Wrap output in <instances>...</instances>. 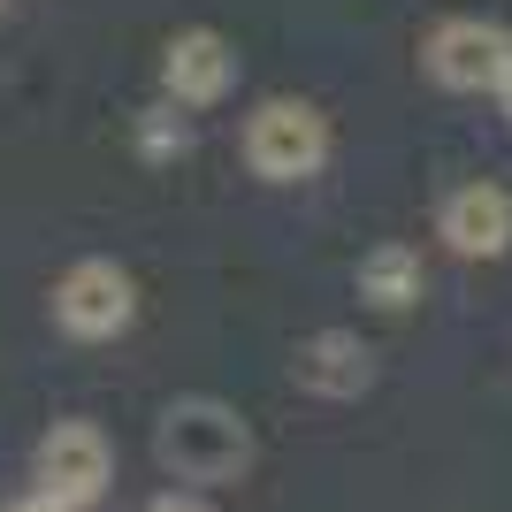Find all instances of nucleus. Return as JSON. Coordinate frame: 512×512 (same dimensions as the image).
<instances>
[{"mask_svg": "<svg viewBox=\"0 0 512 512\" xmlns=\"http://www.w3.org/2000/svg\"><path fill=\"white\" fill-rule=\"evenodd\" d=\"M230 85H237V54H230L222 31L192 23V31L169 39V54H161V92H169L176 107H214Z\"/></svg>", "mask_w": 512, "mask_h": 512, "instance_id": "nucleus-6", "label": "nucleus"}, {"mask_svg": "<svg viewBox=\"0 0 512 512\" xmlns=\"http://www.w3.org/2000/svg\"><path fill=\"white\" fill-rule=\"evenodd\" d=\"M138 512H207V505H199L192 490H161V497H146Z\"/></svg>", "mask_w": 512, "mask_h": 512, "instance_id": "nucleus-11", "label": "nucleus"}, {"mask_svg": "<svg viewBox=\"0 0 512 512\" xmlns=\"http://www.w3.org/2000/svg\"><path fill=\"white\" fill-rule=\"evenodd\" d=\"M421 62L444 92H497L512 77V31L505 23H482V16H451L428 31Z\"/></svg>", "mask_w": 512, "mask_h": 512, "instance_id": "nucleus-3", "label": "nucleus"}, {"mask_svg": "<svg viewBox=\"0 0 512 512\" xmlns=\"http://www.w3.org/2000/svg\"><path fill=\"white\" fill-rule=\"evenodd\" d=\"M352 283H360V299L375 306V314H406V306L421 299V253L390 237V245H375V253L352 268Z\"/></svg>", "mask_w": 512, "mask_h": 512, "instance_id": "nucleus-9", "label": "nucleus"}, {"mask_svg": "<svg viewBox=\"0 0 512 512\" xmlns=\"http://www.w3.org/2000/svg\"><path fill=\"white\" fill-rule=\"evenodd\" d=\"M130 314H138V283L115 268V260H77L62 283H54V321H62L69 337H123Z\"/></svg>", "mask_w": 512, "mask_h": 512, "instance_id": "nucleus-5", "label": "nucleus"}, {"mask_svg": "<svg viewBox=\"0 0 512 512\" xmlns=\"http://www.w3.org/2000/svg\"><path fill=\"white\" fill-rule=\"evenodd\" d=\"M138 146H146L153 161H169V153L192 146V130H184V115H176V107H146V115H138Z\"/></svg>", "mask_w": 512, "mask_h": 512, "instance_id": "nucleus-10", "label": "nucleus"}, {"mask_svg": "<svg viewBox=\"0 0 512 512\" xmlns=\"http://www.w3.org/2000/svg\"><path fill=\"white\" fill-rule=\"evenodd\" d=\"M8 512H77V505H62V497H46V490H31V497H16Z\"/></svg>", "mask_w": 512, "mask_h": 512, "instance_id": "nucleus-12", "label": "nucleus"}, {"mask_svg": "<svg viewBox=\"0 0 512 512\" xmlns=\"http://www.w3.org/2000/svg\"><path fill=\"white\" fill-rule=\"evenodd\" d=\"M245 161L268 184H306L329 161V115L314 100H260L245 123Z\"/></svg>", "mask_w": 512, "mask_h": 512, "instance_id": "nucleus-2", "label": "nucleus"}, {"mask_svg": "<svg viewBox=\"0 0 512 512\" xmlns=\"http://www.w3.org/2000/svg\"><path fill=\"white\" fill-rule=\"evenodd\" d=\"M497 100H505V115H512V77H505V85H497Z\"/></svg>", "mask_w": 512, "mask_h": 512, "instance_id": "nucleus-13", "label": "nucleus"}, {"mask_svg": "<svg viewBox=\"0 0 512 512\" xmlns=\"http://www.w3.org/2000/svg\"><path fill=\"white\" fill-rule=\"evenodd\" d=\"M31 474H39L46 497H62V505H100L107 482H115V451H107V436L92 421H54L39 436V451H31Z\"/></svg>", "mask_w": 512, "mask_h": 512, "instance_id": "nucleus-4", "label": "nucleus"}, {"mask_svg": "<svg viewBox=\"0 0 512 512\" xmlns=\"http://www.w3.org/2000/svg\"><path fill=\"white\" fill-rule=\"evenodd\" d=\"M291 383H299L306 398H360V390L375 383V352H367L352 329H314V337H299V352H291Z\"/></svg>", "mask_w": 512, "mask_h": 512, "instance_id": "nucleus-7", "label": "nucleus"}, {"mask_svg": "<svg viewBox=\"0 0 512 512\" xmlns=\"http://www.w3.org/2000/svg\"><path fill=\"white\" fill-rule=\"evenodd\" d=\"M153 451L176 482H237L245 459H253V428L222 398H176L153 428Z\"/></svg>", "mask_w": 512, "mask_h": 512, "instance_id": "nucleus-1", "label": "nucleus"}, {"mask_svg": "<svg viewBox=\"0 0 512 512\" xmlns=\"http://www.w3.org/2000/svg\"><path fill=\"white\" fill-rule=\"evenodd\" d=\"M436 237H444L459 260H497L512 253V199L497 184H459L436 214Z\"/></svg>", "mask_w": 512, "mask_h": 512, "instance_id": "nucleus-8", "label": "nucleus"}]
</instances>
